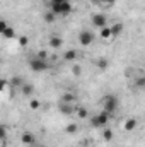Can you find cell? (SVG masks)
<instances>
[{"mask_svg": "<svg viewBox=\"0 0 145 147\" xmlns=\"http://www.w3.org/2000/svg\"><path fill=\"white\" fill-rule=\"evenodd\" d=\"M109 118H111V115H109L108 111H101L99 115H96L92 120H91V123H92V127H96V128H99V127H106L109 121Z\"/></svg>", "mask_w": 145, "mask_h": 147, "instance_id": "1", "label": "cell"}, {"mask_svg": "<svg viewBox=\"0 0 145 147\" xmlns=\"http://www.w3.org/2000/svg\"><path fill=\"white\" fill-rule=\"evenodd\" d=\"M103 101H104V111H108L109 115H113L116 111V108H118V98L114 94H109Z\"/></svg>", "mask_w": 145, "mask_h": 147, "instance_id": "2", "label": "cell"}, {"mask_svg": "<svg viewBox=\"0 0 145 147\" xmlns=\"http://www.w3.org/2000/svg\"><path fill=\"white\" fill-rule=\"evenodd\" d=\"M29 69L34 70V72H43V70L48 69V63H46V60H41L39 57H36V58L29 60Z\"/></svg>", "mask_w": 145, "mask_h": 147, "instance_id": "3", "label": "cell"}, {"mask_svg": "<svg viewBox=\"0 0 145 147\" xmlns=\"http://www.w3.org/2000/svg\"><path fill=\"white\" fill-rule=\"evenodd\" d=\"M70 10H72V5H70L68 0L60 3V5H51V12H55L56 16H67Z\"/></svg>", "mask_w": 145, "mask_h": 147, "instance_id": "4", "label": "cell"}, {"mask_svg": "<svg viewBox=\"0 0 145 147\" xmlns=\"http://www.w3.org/2000/svg\"><path fill=\"white\" fill-rule=\"evenodd\" d=\"M92 41H94V33H91V31H80L79 33V43L82 46H89Z\"/></svg>", "mask_w": 145, "mask_h": 147, "instance_id": "5", "label": "cell"}, {"mask_svg": "<svg viewBox=\"0 0 145 147\" xmlns=\"http://www.w3.org/2000/svg\"><path fill=\"white\" fill-rule=\"evenodd\" d=\"M92 24L96 26V28H106V24H108V21H106V16H103V14H94L92 16Z\"/></svg>", "mask_w": 145, "mask_h": 147, "instance_id": "6", "label": "cell"}, {"mask_svg": "<svg viewBox=\"0 0 145 147\" xmlns=\"http://www.w3.org/2000/svg\"><path fill=\"white\" fill-rule=\"evenodd\" d=\"M21 140H22V144L28 147V146H34L36 144V139H34V135L31 134V132H24L22 134V137H21Z\"/></svg>", "mask_w": 145, "mask_h": 147, "instance_id": "7", "label": "cell"}, {"mask_svg": "<svg viewBox=\"0 0 145 147\" xmlns=\"http://www.w3.org/2000/svg\"><path fill=\"white\" fill-rule=\"evenodd\" d=\"M58 110H60V113H63V115H72L73 113V108L70 106V103H63V101H60Z\"/></svg>", "mask_w": 145, "mask_h": 147, "instance_id": "8", "label": "cell"}, {"mask_svg": "<svg viewBox=\"0 0 145 147\" xmlns=\"http://www.w3.org/2000/svg\"><path fill=\"white\" fill-rule=\"evenodd\" d=\"M10 86H12V87H22V86H24V80H22V77H19V75H14V77L10 79Z\"/></svg>", "mask_w": 145, "mask_h": 147, "instance_id": "9", "label": "cell"}, {"mask_svg": "<svg viewBox=\"0 0 145 147\" xmlns=\"http://www.w3.org/2000/svg\"><path fill=\"white\" fill-rule=\"evenodd\" d=\"M135 128H137V120H135V118H130V120L125 121V130H126V132H132V130H135Z\"/></svg>", "mask_w": 145, "mask_h": 147, "instance_id": "10", "label": "cell"}, {"mask_svg": "<svg viewBox=\"0 0 145 147\" xmlns=\"http://www.w3.org/2000/svg\"><path fill=\"white\" fill-rule=\"evenodd\" d=\"M21 91H22L24 96H31V94L34 92V87H33V84H24V86L21 87Z\"/></svg>", "mask_w": 145, "mask_h": 147, "instance_id": "11", "label": "cell"}, {"mask_svg": "<svg viewBox=\"0 0 145 147\" xmlns=\"http://www.w3.org/2000/svg\"><path fill=\"white\" fill-rule=\"evenodd\" d=\"M63 45V41H62V38L58 36H53L51 39H50V46H53V48H60Z\"/></svg>", "mask_w": 145, "mask_h": 147, "instance_id": "12", "label": "cell"}, {"mask_svg": "<svg viewBox=\"0 0 145 147\" xmlns=\"http://www.w3.org/2000/svg\"><path fill=\"white\" fill-rule=\"evenodd\" d=\"M96 63H97V67H99L101 70H106V69L109 67V60H108V58H99Z\"/></svg>", "mask_w": 145, "mask_h": 147, "instance_id": "13", "label": "cell"}, {"mask_svg": "<svg viewBox=\"0 0 145 147\" xmlns=\"http://www.w3.org/2000/svg\"><path fill=\"white\" fill-rule=\"evenodd\" d=\"M111 31H113V36H118V34H121L123 33V24H114V26H111Z\"/></svg>", "mask_w": 145, "mask_h": 147, "instance_id": "14", "label": "cell"}, {"mask_svg": "<svg viewBox=\"0 0 145 147\" xmlns=\"http://www.w3.org/2000/svg\"><path fill=\"white\" fill-rule=\"evenodd\" d=\"M63 58H65V60H68V62H72V60L77 58V51H75V50H68V51L63 55Z\"/></svg>", "mask_w": 145, "mask_h": 147, "instance_id": "15", "label": "cell"}, {"mask_svg": "<svg viewBox=\"0 0 145 147\" xmlns=\"http://www.w3.org/2000/svg\"><path fill=\"white\" fill-rule=\"evenodd\" d=\"M60 101H63V103H72V101H75V96H73L72 92H67V94H63L62 96V99Z\"/></svg>", "mask_w": 145, "mask_h": 147, "instance_id": "16", "label": "cell"}, {"mask_svg": "<svg viewBox=\"0 0 145 147\" xmlns=\"http://www.w3.org/2000/svg\"><path fill=\"white\" fill-rule=\"evenodd\" d=\"M111 36H113L111 28H108V26H106V28H103V29H101V38H111Z\"/></svg>", "mask_w": 145, "mask_h": 147, "instance_id": "17", "label": "cell"}, {"mask_svg": "<svg viewBox=\"0 0 145 147\" xmlns=\"http://www.w3.org/2000/svg\"><path fill=\"white\" fill-rule=\"evenodd\" d=\"M55 19H56V14H55V12H51V10H50V12H46V14H44V21H46V22H53Z\"/></svg>", "mask_w": 145, "mask_h": 147, "instance_id": "18", "label": "cell"}, {"mask_svg": "<svg viewBox=\"0 0 145 147\" xmlns=\"http://www.w3.org/2000/svg\"><path fill=\"white\" fill-rule=\"evenodd\" d=\"M103 137H104V140H111V139H113V130H111V128H104Z\"/></svg>", "mask_w": 145, "mask_h": 147, "instance_id": "19", "label": "cell"}, {"mask_svg": "<svg viewBox=\"0 0 145 147\" xmlns=\"http://www.w3.org/2000/svg\"><path fill=\"white\" fill-rule=\"evenodd\" d=\"M2 34H3L5 38H14V28H7Z\"/></svg>", "mask_w": 145, "mask_h": 147, "instance_id": "20", "label": "cell"}, {"mask_svg": "<svg viewBox=\"0 0 145 147\" xmlns=\"http://www.w3.org/2000/svg\"><path fill=\"white\" fill-rule=\"evenodd\" d=\"M29 106H31V110H38V108L41 106V103H39L38 99H31V101H29Z\"/></svg>", "mask_w": 145, "mask_h": 147, "instance_id": "21", "label": "cell"}, {"mask_svg": "<svg viewBox=\"0 0 145 147\" xmlns=\"http://www.w3.org/2000/svg\"><path fill=\"white\" fill-rule=\"evenodd\" d=\"M77 113H79V116H80V118H87V116H89V113H87V110H85V108H79V110H77Z\"/></svg>", "mask_w": 145, "mask_h": 147, "instance_id": "22", "label": "cell"}, {"mask_svg": "<svg viewBox=\"0 0 145 147\" xmlns=\"http://www.w3.org/2000/svg\"><path fill=\"white\" fill-rule=\"evenodd\" d=\"M72 72H73V75H80V74H82V67H80V65H73Z\"/></svg>", "mask_w": 145, "mask_h": 147, "instance_id": "23", "label": "cell"}, {"mask_svg": "<svg viewBox=\"0 0 145 147\" xmlns=\"http://www.w3.org/2000/svg\"><path fill=\"white\" fill-rule=\"evenodd\" d=\"M135 86H137V87H145V77L137 79V80H135Z\"/></svg>", "mask_w": 145, "mask_h": 147, "instance_id": "24", "label": "cell"}, {"mask_svg": "<svg viewBox=\"0 0 145 147\" xmlns=\"http://www.w3.org/2000/svg\"><path fill=\"white\" fill-rule=\"evenodd\" d=\"M67 132H68V134H75V132H77V125H75V123L68 125V127H67Z\"/></svg>", "mask_w": 145, "mask_h": 147, "instance_id": "25", "label": "cell"}, {"mask_svg": "<svg viewBox=\"0 0 145 147\" xmlns=\"http://www.w3.org/2000/svg\"><path fill=\"white\" fill-rule=\"evenodd\" d=\"M7 28H9V26H7V22H5V21H0V33H3Z\"/></svg>", "mask_w": 145, "mask_h": 147, "instance_id": "26", "label": "cell"}, {"mask_svg": "<svg viewBox=\"0 0 145 147\" xmlns=\"http://www.w3.org/2000/svg\"><path fill=\"white\" fill-rule=\"evenodd\" d=\"M28 41H29L28 38H26V36H22L21 39H19V45H21V46H26V45H28Z\"/></svg>", "mask_w": 145, "mask_h": 147, "instance_id": "27", "label": "cell"}, {"mask_svg": "<svg viewBox=\"0 0 145 147\" xmlns=\"http://www.w3.org/2000/svg\"><path fill=\"white\" fill-rule=\"evenodd\" d=\"M38 57H39L41 60H46V58H48V55H46V51H39V53H38Z\"/></svg>", "mask_w": 145, "mask_h": 147, "instance_id": "28", "label": "cell"}, {"mask_svg": "<svg viewBox=\"0 0 145 147\" xmlns=\"http://www.w3.org/2000/svg\"><path fill=\"white\" fill-rule=\"evenodd\" d=\"M63 2H67V0H51V5H60Z\"/></svg>", "mask_w": 145, "mask_h": 147, "instance_id": "29", "label": "cell"}, {"mask_svg": "<svg viewBox=\"0 0 145 147\" xmlns=\"http://www.w3.org/2000/svg\"><path fill=\"white\" fill-rule=\"evenodd\" d=\"M99 2H103V3H108V5H113L116 0H99Z\"/></svg>", "mask_w": 145, "mask_h": 147, "instance_id": "30", "label": "cell"}, {"mask_svg": "<svg viewBox=\"0 0 145 147\" xmlns=\"http://www.w3.org/2000/svg\"><path fill=\"white\" fill-rule=\"evenodd\" d=\"M0 86H2V89H5V86H7V80H2V82H0Z\"/></svg>", "mask_w": 145, "mask_h": 147, "instance_id": "31", "label": "cell"}, {"mask_svg": "<svg viewBox=\"0 0 145 147\" xmlns=\"http://www.w3.org/2000/svg\"><path fill=\"white\" fill-rule=\"evenodd\" d=\"M89 2H92V3H96V2H99V0H89Z\"/></svg>", "mask_w": 145, "mask_h": 147, "instance_id": "32", "label": "cell"}, {"mask_svg": "<svg viewBox=\"0 0 145 147\" xmlns=\"http://www.w3.org/2000/svg\"><path fill=\"white\" fill-rule=\"evenodd\" d=\"M28 147H34V146H28Z\"/></svg>", "mask_w": 145, "mask_h": 147, "instance_id": "33", "label": "cell"}, {"mask_svg": "<svg viewBox=\"0 0 145 147\" xmlns=\"http://www.w3.org/2000/svg\"><path fill=\"white\" fill-rule=\"evenodd\" d=\"M144 77H145V75H144Z\"/></svg>", "mask_w": 145, "mask_h": 147, "instance_id": "34", "label": "cell"}]
</instances>
